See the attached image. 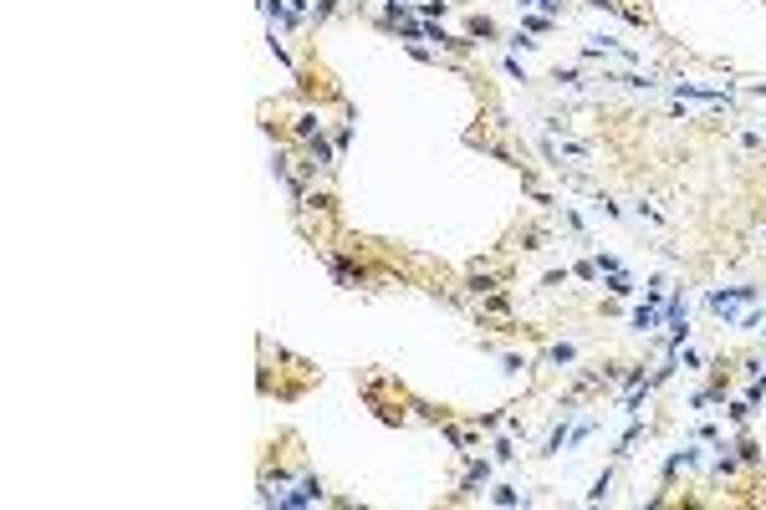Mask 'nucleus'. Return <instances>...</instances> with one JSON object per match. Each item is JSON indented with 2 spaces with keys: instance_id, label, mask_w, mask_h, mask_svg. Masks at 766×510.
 Instances as JSON below:
<instances>
[{
  "instance_id": "1",
  "label": "nucleus",
  "mask_w": 766,
  "mask_h": 510,
  "mask_svg": "<svg viewBox=\"0 0 766 510\" xmlns=\"http://www.w3.org/2000/svg\"><path fill=\"white\" fill-rule=\"evenodd\" d=\"M736 302H756V286H736V291H716V296H710V306H716L720 317H731Z\"/></svg>"
},
{
  "instance_id": "2",
  "label": "nucleus",
  "mask_w": 766,
  "mask_h": 510,
  "mask_svg": "<svg viewBox=\"0 0 766 510\" xmlns=\"http://www.w3.org/2000/svg\"><path fill=\"white\" fill-rule=\"evenodd\" d=\"M307 500H322V485H317L312 475H307V480H302V485H296L291 495H281V505H307Z\"/></svg>"
},
{
  "instance_id": "3",
  "label": "nucleus",
  "mask_w": 766,
  "mask_h": 510,
  "mask_svg": "<svg viewBox=\"0 0 766 510\" xmlns=\"http://www.w3.org/2000/svg\"><path fill=\"white\" fill-rule=\"evenodd\" d=\"M486 475H490V469H486V464H475L470 475H465V490H480V485H486Z\"/></svg>"
},
{
  "instance_id": "4",
  "label": "nucleus",
  "mask_w": 766,
  "mask_h": 510,
  "mask_svg": "<svg viewBox=\"0 0 766 510\" xmlns=\"http://www.w3.org/2000/svg\"><path fill=\"white\" fill-rule=\"evenodd\" d=\"M608 291H613V296H629L633 286H629V276H613V281H608Z\"/></svg>"
}]
</instances>
